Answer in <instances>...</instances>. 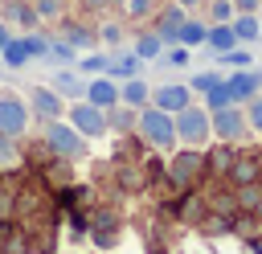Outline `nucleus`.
Returning a JSON list of instances; mask_svg holds the SVG:
<instances>
[{
	"label": "nucleus",
	"instance_id": "obj_1",
	"mask_svg": "<svg viewBox=\"0 0 262 254\" xmlns=\"http://www.w3.org/2000/svg\"><path fill=\"white\" fill-rule=\"evenodd\" d=\"M139 131H143V139H151L156 147H168V143L176 139V127H172L168 111H160V107L143 111V119H139Z\"/></svg>",
	"mask_w": 262,
	"mask_h": 254
},
{
	"label": "nucleus",
	"instance_id": "obj_2",
	"mask_svg": "<svg viewBox=\"0 0 262 254\" xmlns=\"http://www.w3.org/2000/svg\"><path fill=\"white\" fill-rule=\"evenodd\" d=\"M172 127H176V135H180L184 143H205V135H209V115L180 107V119H176Z\"/></svg>",
	"mask_w": 262,
	"mask_h": 254
},
{
	"label": "nucleus",
	"instance_id": "obj_3",
	"mask_svg": "<svg viewBox=\"0 0 262 254\" xmlns=\"http://www.w3.org/2000/svg\"><path fill=\"white\" fill-rule=\"evenodd\" d=\"M45 139H49V147H57L61 156H82V139H78V131L66 127V123H49V127H45Z\"/></svg>",
	"mask_w": 262,
	"mask_h": 254
},
{
	"label": "nucleus",
	"instance_id": "obj_4",
	"mask_svg": "<svg viewBox=\"0 0 262 254\" xmlns=\"http://www.w3.org/2000/svg\"><path fill=\"white\" fill-rule=\"evenodd\" d=\"M25 127V107L16 98H0V131L4 135H20Z\"/></svg>",
	"mask_w": 262,
	"mask_h": 254
},
{
	"label": "nucleus",
	"instance_id": "obj_5",
	"mask_svg": "<svg viewBox=\"0 0 262 254\" xmlns=\"http://www.w3.org/2000/svg\"><path fill=\"white\" fill-rule=\"evenodd\" d=\"M242 127H246V119H242L237 111H225V107H221V111H213V131H217V135L233 139V135H237Z\"/></svg>",
	"mask_w": 262,
	"mask_h": 254
},
{
	"label": "nucleus",
	"instance_id": "obj_6",
	"mask_svg": "<svg viewBox=\"0 0 262 254\" xmlns=\"http://www.w3.org/2000/svg\"><path fill=\"white\" fill-rule=\"evenodd\" d=\"M74 127H78V131H86V135H98V131H102V115L94 111V102L74 107Z\"/></svg>",
	"mask_w": 262,
	"mask_h": 254
},
{
	"label": "nucleus",
	"instance_id": "obj_7",
	"mask_svg": "<svg viewBox=\"0 0 262 254\" xmlns=\"http://www.w3.org/2000/svg\"><path fill=\"white\" fill-rule=\"evenodd\" d=\"M156 107L160 111H180V107H188V90L184 86H164L156 94Z\"/></svg>",
	"mask_w": 262,
	"mask_h": 254
},
{
	"label": "nucleus",
	"instance_id": "obj_8",
	"mask_svg": "<svg viewBox=\"0 0 262 254\" xmlns=\"http://www.w3.org/2000/svg\"><path fill=\"white\" fill-rule=\"evenodd\" d=\"M225 86H229L233 98H250V94H258V78H254V74H237V78L225 82Z\"/></svg>",
	"mask_w": 262,
	"mask_h": 254
},
{
	"label": "nucleus",
	"instance_id": "obj_9",
	"mask_svg": "<svg viewBox=\"0 0 262 254\" xmlns=\"http://www.w3.org/2000/svg\"><path fill=\"white\" fill-rule=\"evenodd\" d=\"M115 98H119V90H115L111 82H94V86H90V102H94V107H111Z\"/></svg>",
	"mask_w": 262,
	"mask_h": 254
},
{
	"label": "nucleus",
	"instance_id": "obj_10",
	"mask_svg": "<svg viewBox=\"0 0 262 254\" xmlns=\"http://www.w3.org/2000/svg\"><path fill=\"white\" fill-rule=\"evenodd\" d=\"M123 98H127L131 107H143V102H147V86L131 78V82H127V90H123Z\"/></svg>",
	"mask_w": 262,
	"mask_h": 254
},
{
	"label": "nucleus",
	"instance_id": "obj_11",
	"mask_svg": "<svg viewBox=\"0 0 262 254\" xmlns=\"http://www.w3.org/2000/svg\"><path fill=\"white\" fill-rule=\"evenodd\" d=\"M229 102H233L229 86H221V82H217V86L209 90V111H221V107H229Z\"/></svg>",
	"mask_w": 262,
	"mask_h": 254
},
{
	"label": "nucleus",
	"instance_id": "obj_12",
	"mask_svg": "<svg viewBox=\"0 0 262 254\" xmlns=\"http://www.w3.org/2000/svg\"><path fill=\"white\" fill-rule=\"evenodd\" d=\"M233 37H242V41H254V37H258V20H254V16H242V20L233 25Z\"/></svg>",
	"mask_w": 262,
	"mask_h": 254
},
{
	"label": "nucleus",
	"instance_id": "obj_13",
	"mask_svg": "<svg viewBox=\"0 0 262 254\" xmlns=\"http://www.w3.org/2000/svg\"><path fill=\"white\" fill-rule=\"evenodd\" d=\"M209 45H213V49H229V45H233V29H213V33H209Z\"/></svg>",
	"mask_w": 262,
	"mask_h": 254
},
{
	"label": "nucleus",
	"instance_id": "obj_14",
	"mask_svg": "<svg viewBox=\"0 0 262 254\" xmlns=\"http://www.w3.org/2000/svg\"><path fill=\"white\" fill-rule=\"evenodd\" d=\"M180 37H184V45H196V41H205V29H201V25H184Z\"/></svg>",
	"mask_w": 262,
	"mask_h": 254
},
{
	"label": "nucleus",
	"instance_id": "obj_15",
	"mask_svg": "<svg viewBox=\"0 0 262 254\" xmlns=\"http://www.w3.org/2000/svg\"><path fill=\"white\" fill-rule=\"evenodd\" d=\"M25 53H29V45H4V57H8V66H20V61H25Z\"/></svg>",
	"mask_w": 262,
	"mask_h": 254
},
{
	"label": "nucleus",
	"instance_id": "obj_16",
	"mask_svg": "<svg viewBox=\"0 0 262 254\" xmlns=\"http://www.w3.org/2000/svg\"><path fill=\"white\" fill-rule=\"evenodd\" d=\"M135 70H139V61H135V57H127V61H119V66H115V74H123V78H135Z\"/></svg>",
	"mask_w": 262,
	"mask_h": 254
},
{
	"label": "nucleus",
	"instance_id": "obj_17",
	"mask_svg": "<svg viewBox=\"0 0 262 254\" xmlns=\"http://www.w3.org/2000/svg\"><path fill=\"white\" fill-rule=\"evenodd\" d=\"M37 107H41V111H57V98H53L49 90H37Z\"/></svg>",
	"mask_w": 262,
	"mask_h": 254
},
{
	"label": "nucleus",
	"instance_id": "obj_18",
	"mask_svg": "<svg viewBox=\"0 0 262 254\" xmlns=\"http://www.w3.org/2000/svg\"><path fill=\"white\" fill-rule=\"evenodd\" d=\"M217 82H221V78H217V74H201V78H196V82H192V86H196V90H213V86H217Z\"/></svg>",
	"mask_w": 262,
	"mask_h": 254
},
{
	"label": "nucleus",
	"instance_id": "obj_19",
	"mask_svg": "<svg viewBox=\"0 0 262 254\" xmlns=\"http://www.w3.org/2000/svg\"><path fill=\"white\" fill-rule=\"evenodd\" d=\"M184 61H188V49H172L168 53V66H184Z\"/></svg>",
	"mask_w": 262,
	"mask_h": 254
},
{
	"label": "nucleus",
	"instance_id": "obj_20",
	"mask_svg": "<svg viewBox=\"0 0 262 254\" xmlns=\"http://www.w3.org/2000/svg\"><path fill=\"white\" fill-rule=\"evenodd\" d=\"M225 66H250V53H225Z\"/></svg>",
	"mask_w": 262,
	"mask_h": 254
},
{
	"label": "nucleus",
	"instance_id": "obj_21",
	"mask_svg": "<svg viewBox=\"0 0 262 254\" xmlns=\"http://www.w3.org/2000/svg\"><path fill=\"white\" fill-rule=\"evenodd\" d=\"M250 123L262 127V98H254V107H250Z\"/></svg>",
	"mask_w": 262,
	"mask_h": 254
},
{
	"label": "nucleus",
	"instance_id": "obj_22",
	"mask_svg": "<svg viewBox=\"0 0 262 254\" xmlns=\"http://www.w3.org/2000/svg\"><path fill=\"white\" fill-rule=\"evenodd\" d=\"M156 49H160V41H156V37H147V41H139V53H156Z\"/></svg>",
	"mask_w": 262,
	"mask_h": 254
},
{
	"label": "nucleus",
	"instance_id": "obj_23",
	"mask_svg": "<svg viewBox=\"0 0 262 254\" xmlns=\"http://www.w3.org/2000/svg\"><path fill=\"white\" fill-rule=\"evenodd\" d=\"M0 45H4V33H0Z\"/></svg>",
	"mask_w": 262,
	"mask_h": 254
},
{
	"label": "nucleus",
	"instance_id": "obj_24",
	"mask_svg": "<svg viewBox=\"0 0 262 254\" xmlns=\"http://www.w3.org/2000/svg\"><path fill=\"white\" fill-rule=\"evenodd\" d=\"M184 4H192V0H184Z\"/></svg>",
	"mask_w": 262,
	"mask_h": 254
}]
</instances>
